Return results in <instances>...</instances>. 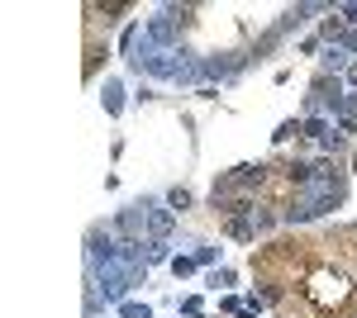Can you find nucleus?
I'll list each match as a JSON object with an SVG mask.
<instances>
[{
    "mask_svg": "<svg viewBox=\"0 0 357 318\" xmlns=\"http://www.w3.org/2000/svg\"><path fill=\"white\" fill-rule=\"evenodd\" d=\"M143 205H148V228H153V238H158V242H167L172 223H176V218H172V209H158L153 200H143Z\"/></svg>",
    "mask_w": 357,
    "mask_h": 318,
    "instance_id": "5",
    "label": "nucleus"
},
{
    "mask_svg": "<svg viewBox=\"0 0 357 318\" xmlns=\"http://www.w3.org/2000/svg\"><path fill=\"white\" fill-rule=\"evenodd\" d=\"M215 257H220L215 247H195V266H210V262H215Z\"/></svg>",
    "mask_w": 357,
    "mask_h": 318,
    "instance_id": "25",
    "label": "nucleus"
},
{
    "mask_svg": "<svg viewBox=\"0 0 357 318\" xmlns=\"http://www.w3.org/2000/svg\"><path fill=\"white\" fill-rule=\"evenodd\" d=\"M148 262H153V266H162V262H172V252H167V242H158V238L148 242Z\"/></svg>",
    "mask_w": 357,
    "mask_h": 318,
    "instance_id": "18",
    "label": "nucleus"
},
{
    "mask_svg": "<svg viewBox=\"0 0 357 318\" xmlns=\"http://www.w3.org/2000/svg\"><path fill=\"white\" fill-rule=\"evenodd\" d=\"M301 299L314 309L319 318H333V314H348L357 299V271L353 266H329V262H314L310 271L301 276Z\"/></svg>",
    "mask_w": 357,
    "mask_h": 318,
    "instance_id": "1",
    "label": "nucleus"
},
{
    "mask_svg": "<svg viewBox=\"0 0 357 318\" xmlns=\"http://www.w3.org/2000/svg\"><path fill=\"white\" fill-rule=\"evenodd\" d=\"M100 105H105V114H119V109H124V86H119V81H105V90H100Z\"/></svg>",
    "mask_w": 357,
    "mask_h": 318,
    "instance_id": "9",
    "label": "nucleus"
},
{
    "mask_svg": "<svg viewBox=\"0 0 357 318\" xmlns=\"http://www.w3.org/2000/svg\"><path fill=\"white\" fill-rule=\"evenodd\" d=\"M176 38V19H172V10H162L153 24H148V43H172Z\"/></svg>",
    "mask_w": 357,
    "mask_h": 318,
    "instance_id": "6",
    "label": "nucleus"
},
{
    "mask_svg": "<svg viewBox=\"0 0 357 318\" xmlns=\"http://www.w3.org/2000/svg\"><path fill=\"white\" fill-rule=\"evenodd\" d=\"M238 280V271H229V266H220V271H210V285L220 290V285H234Z\"/></svg>",
    "mask_w": 357,
    "mask_h": 318,
    "instance_id": "20",
    "label": "nucleus"
},
{
    "mask_svg": "<svg viewBox=\"0 0 357 318\" xmlns=\"http://www.w3.org/2000/svg\"><path fill=\"white\" fill-rule=\"evenodd\" d=\"M86 15H100L105 24H114L119 15H129V5H86Z\"/></svg>",
    "mask_w": 357,
    "mask_h": 318,
    "instance_id": "15",
    "label": "nucleus"
},
{
    "mask_svg": "<svg viewBox=\"0 0 357 318\" xmlns=\"http://www.w3.org/2000/svg\"><path fill=\"white\" fill-rule=\"evenodd\" d=\"M200 72H205V77H220V81H234L243 72V62H238V53H215V57L200 62Z\"/></svg>",
    "mask_w": 357,
    "mask_h": 318,
    "instance_id": "4",
    "label": "nucleus"
},
{
    "mask_svg": "<svg viewBox=\"0 0 357 318\" xmlns=\"http://www.w3.org/2000/svg\"><path fill=\"white\" fill-rule=\"evenodd\" d=\"M291 138H305V119H286V124H276L272 143L281 148V143H291Z\"/></svg>",
    "mask_w": 357,
    "mask_h": 318,
    "instance_id": "12",
    "label": "nucleus"
},
{
    "mask_svg": "<svg viewBox=\"0 0 357 318\" xmlns=\"http://www.w3.org/2000/svg\"><path fill=\"white\" fill-rule=\"evenodd\" d=\"M319 148H324V152H329V157H338V152H343V148H348V133L329 129V133H324V138H319Z\"/></svg>",
    "mask_w": 357,
    "mask_h": 318,
    "instance_id": "14",
    "label": "nucleus"
},
{
    "mask_svg": "<svg viewBox=\"0 0 357 318\" xmlns=\"http://www.w3.org/2000/svg\"><path fill=\"white\" fill-rule=\"evenodd\" d=\"M100 57H110V48H105L100 38H91V43H86V81L100 72Z\"/></svg>",
    "mask_w": 357,
    "mask_h": 318,
    "instance_id": "11",
    "label": "nucleus"
},
{
    "mask_svg": "<svg viewBox=\"0 0 357 318\" xmlns=\"http://www.w3.org/2000/svg\"><path fill=\"white\" fill-rule=\"evenodd\" d=\"M319 62H324V77H338V72H348V67H353L343 48H324V57H319Z\"/></svg>",
    "mask_w": 357,
    "mask_h": 318,
    "instance_id": "10",
    "label": "nucleus"
},
{
    "mask_svg": "<svg viewBox=\"0 0 357 318\" xmlns=\"http://www.w3.org/2000/svg\"><path fill=\"white\" fill-rule=\"evenodd\" d=\"M348 90H357V62L348 67Z\"/></svg>",
    "mask_w": 357,
    "mask_h": 318,
    "instance_id": "26",
    "label": "nucleus"
},
{
    "mask_svg": "<svg viewBox=\"0 0 357 318\" xmlns=\"http://www.w3.org/2000/svg\"><path fill=\"white\" fill-rule=\"evenodd\" d=\"M224 233L238 242H252L257 238V228H252V214H243V218H224Z\"/></svg>",
    "mask_w": 357,
    "mask_h": 318,
    "instance_id": "7",
    "label": "nucleus"
},
{
    "mask_svg": "<svg viewBox=\"0 0 357 318\" xmlns=\"http://www.w3.org/2000/svg\"><path fill=\"white\" fill-rule=\"evenodd\" d=\"M119 314H124V318H153V309H148V304H124Z\"/></svg>",
    "mask_w": 357,
    "mask_h": 318,
    "instance_id": "24",
    "label": "nucleus"
},
{
    "mask_svg": "<svg viewBox=\"0 0 357 318\" xmlns=\"http://www.w3.org/2000/svg\"><path fill=\"white\" fill-rule=\"evenodd\" d=\"M281 38H286V33H281V29H267V33H262V38H257V48H252V57H257V62H262V57L272 53L276 43H281Z\"/></svg>",
    "mask_w": 357,
    "mask_h": 318,
    "instance_id": "13",
    "label": "nucleus"
},
{
    "mask_svg": "<svg viewBox=\"0 0 357 318\" xmlns=\"http://www.w3.org/2000/svg\"><path fill=\"white\" fill-rule=\"evenodd\" d=\"M329 129H333V124L324 119V114H319V119H305V138H314V143H319V138H324Z\"/></svg>",
    "mask_w": 357,
    "mask_h": 318,
    "instance_id": "17",
    "label": "nucleus"
},
{
    "mask_svg": "<svg viewBox=\"0 0 357 318\" xmlns=\"http://www.w3.org/2000/svg\"><path fill=\"white\" fill-rule=\"evenodd\" d=\"M333 48H343V53H357V29H343V33H338V43H333Z\"/></svg>",
    "mask_w": 357,
    "mask_h": 318,
    "instance_id": "21",
    "label": "nucleus"
},
{
    "mask_svg": "<svg viewBox=\"0 0 357 318\" xmlns=\"http://www.w3.org/2000/svg\"><path fill=\"white\" fill-rule=\"evenodd\" d=\"M195 318H205V314H195Z\"/></svg>",
    "mask_w": 357,
    "mask_h": 318,
    "instance_id": "27",
    "label": "nucleus"
},
{
    "mask_svg": "<svg viewBox=\"0 0 357 318\" xmlns=\"http://www.w3.org/2000/svg\"><path fill=\"white\" fill-rule=\"evenodd\" d=\"M338 119L357 124V90H348V95H343V109H338Z\"/></svg>",
    "mask_w": 357,
    "mask_h": 318,
    "instance_id": "19",
    "label": "nucleus"
},
{
    "mask_svg": "<svg viewBox=\"0 0 357 318\" xmlns=\"http://www.w3.org/2000/svg\"><path fill=\"white\" fill-rule=\"evenodd\" d=\"M310 95L338 119V109H343V95H348V90H343V81H338V77H324V72H319V77L310 81Z\"/></svg>",
    "mask_w": 357,
    "mask_h": 318,
    "instance_id": "3",
    "label": "nucleus"
},
{
    "mask_svg": "<svg viewBox=\"0 0 357 318\" xmlns=\"http://www.w3.org/2000/svg\"><path fill=\"white\" fill-rule=\"evenodd\" d=\"M333 10H338V19H343V24L357 29V0H353V5H333Z\"/></svg>",
    "mask_w": 357,
    "mask_h": 318,
    "instance_id": "23",
    "label": "nucleus"
},
{
    "mask_svg": "<svg viewBox=\"0 0 357 318\" xmlns=\"http://www.w3.org/2000/svg\"><path fill=\"white\" fill-rule=\"evenodd\" d=\"M167 205H172V209H191L195 200H191V190H186V186H172V190H167Z\"/></svg>",
    "mask_w": 357,
    "mask_h": 318,
    "instance_id": "16",
    "label": "nucleus"
},
{
    "mask_svg": "<svg viewBox=\"0 0 357 318\" xmlns=\"http://www.w3.org/2000/svg\"><path fill=\"white\" fill-rule=\"evenodd\" d=\"M195 271V257H172V276H191Z\"/></svg>",
    "mask_w": 357,
    "mask_h": 318,
    "instance_id": "22",
    "label": "nucleus"
},
{
    "mask_svg": "<svg viewBox=\"0 0 357 318\" xmlns=\"http://www.w3.org/2000/svg\"><path fill=\"white\" fill-rule=\"evenodd\" d=\"M229 181L243 190V195H262V190L276 181V166H272V161H243V166L229 171Z\"/></svg>",
    "mask_w": 357,
    "mask_h": 318,
    "instance_id": "2",
    "label": "nucleus"
},
{
    "mask_svg": "<svg viewBox=\"0 0 357 318\" xmlns=\"http://www.w3.org/2000/svg\"><path fill=\"white\" fill-rule=\"evenodd\" d=\"M276 223H281V209H276V205H257V209H252V228H257V233H272Z\"/></svg>",
    "mask_w": 357,
    "mask_h": 318,
    "instance_id": "8",
    "label": "nucleus"
}]
</instances>
